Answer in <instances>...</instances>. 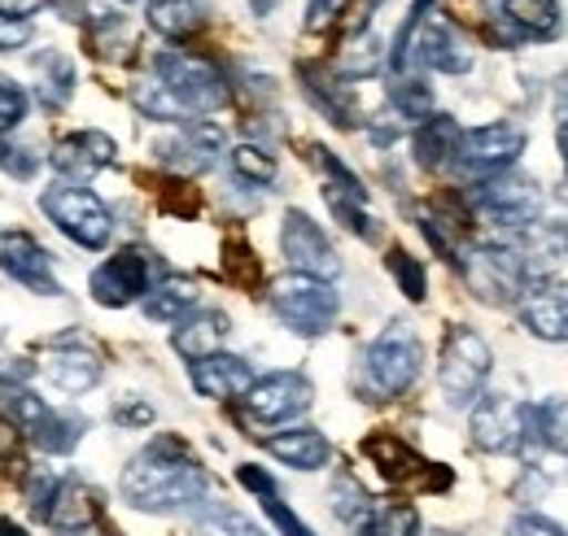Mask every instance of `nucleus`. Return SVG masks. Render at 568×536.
I'll return each instance as SVG.
<instances>
[{
    "label": "nucleus",
    "mask_w": 568,
    "mask_h": 536,
    "mask_svg": "<svg viewBox=\"0 0 568 536\" xmlns=\"http://www.w3.org/2000/svg\"><path fill=\"white\" fill-rule=\"evenodd\" d=\"M468 432H473V445L481 454H525L529 445H538L534 405L516 402V398H498V393L473 402Z\"/></svg>",
    "instance_id": "9"
},
{
    "label": "nucleus",
    "mask_w": 568,
    "mask_h": 536,
    "mask_svg": "<svg viewBox=\"0 0 568 536\" xmlns=\"http://www.w3.org/2000/svg\"><path fill=\"white\" fill-rule=\"evenodd\" d=\"M189 536H267L245 511L227 506V502H202L193 511V524H189Z\"/></svg>",
    "instance_id": "33"
},
{
    "label": "nucleus",
    "mask_w": 568,
    "mask_h": 536,
    "mask_svg": "<svg viewBox=\"0 0 568 536\" xmlns=\"http://www.w3.org/2000/svg\"><path fill=\"white\" fill-rule=\"evenodd\" d=\"M158 202H162L166 214H175V218H193V214L202 209V193H197L184 175H175V179H166V184H162Z\"/></svg>",
    "instance_id": "46"
},
{
    "label": "nucleus",
    "mask_w": 568,
    "mask_h": 536,
    "mask_svg": "<svg viewBox=\"0 0 568 536\" xmlns=\"http://www.w3.org/2000/svg\"><path fill=\"white\" fill-rule=\"evenodd\" d=\"M263 450L293 471H324L333 463V441L320 427H311V423H293L284 432H272L263 441Z\"/></svg>",
    "instance_id": "23"
},
{
    "label": "nucleus",
    "mask_w": 568,
    "mask_h": 536,
    "mask_svg": "<svg viewBox=\"0 0 568 536\" xmlns=\"http://www.w3.org/2000/svg\"><path fill=\"white\" fill-rule=\"evenodd\" d=\"M110 419H114L119 427H128V432H141V427H153L158 410L144 402V398H119L114 410H110Z\"/></svg>",
    "instance_id": "47"
},
{
    "label": "nucleus",
    "mask_w": 568,
    "mask_h": 536,
    "mask_svg": "<svg viewBox=\"0 0 568 536\" xmlns=\"http://www.w3.org/2000/svg\"><path fill=\"white\" fill-rule=\"evenodd\" d=\"M534 436L542 450L551 454H568V398L551 393L534 405Z\"/></svg>",
    "instance_id": "38"
},
{
    "label": "nucleus",
    "mask_w": 568,
    "mask_h": 536,
    "mask_svg": "<svg viewBox=\"0 0 568 536\" xmlns=\"http://www.w3.org/2000/svg\"><path fill=\"white\" fill-rule=\"evenodd\" d=\"M144 22L162 40H189V35L202 31L206 9H202V0H149L144 4Z\"/></svg>",
    "instance_id": "31"
},
{
    "label": "nucleus",
    "mask_w": 568,
    "mask_h": 536,
    "mask_svg": "<svg viewBox=\"0 0 568 536\" xmlns=\"http://www.w3.org/2000/svg\"><path fill=\"white\" fill-rule=\"evenodd\" d=\"M153 74H158L162 87L175 96V105H180V114H184L189 123L211 118L219 110H227V101H232L227 79H223L219 66L206 62V58H189V53H180V49H166V53L153 58Z\"/></svg>",
    "instance_id": "5"
},
{
    "label": "nucleus",
    "mask_w": 568,
    "mask_h": 536,
    "mask_svg": "<svg viewBox=\"0 0 568 536\" xmlns=\"http://www.w3.org/2000/svg\"><path fill=\"white\" fill-rule=\"evenodd\" d=\"M119 4H136V0H119Z\"/></svg>",
    "instance_id": "57"
},
{
    "label": "nucleus",
    "mask_w": 568,
    "mask_h": 536,
    "mask_svg": "<svg viewBox=\"0 0 568 536\" xmlns=\"http://www.w3.org/2000/svg\"><path fill=\"white\" fill-rule=\"evenodd\" d=\"M468 205L477 218L495 223L503 231H529L542 223V188L529 179V175H516V171H503L490 175L481 184L468 188Z\"/></svg>",
    "instance_id": "8"
},
{
    "label": "nucleus",
    "mask_w": 568,
    "mask_h": 536,
    "mask_svg": "<svg viewBox=\"0 0 568 536\" xmlns=\"http://www.w3.org/2000/svg\"><path fill=\"white\" fill-rule=\"evenodd\" d=\"M363 458L381 471L389 484H412V488H420V493H446V488L455 484L450 471L420 458V454H416L403 436H394V432H372V436H363Z\"/></svg>",
    "instance_id": "12"
},
{
    "label": "nucleus",
    "mask_w": 568,
    "mask_h": 536,
    "mask_svg": "<svg viewBox=\"0 0 568 536\" xmlns=\"http://www.w3.org/2000/svg\"><path fill=\"white\" fill-rule=\"evenodd\" d=\"M223 153H227V135H223V127L211 123V118L184 123L171 140L158 144V157H162L175 175H184V179H189V175H206V171H214Z\"/></svg>",
    "instance_id": "17"
},
{
    "label": "nucleus",
    "mask_w": 568,
    "mask_h": 536,
    "mask_svg": "<svg viewBox=\"0 0 568 536\" xmlns=\"http://www.w3.org/2000/svg\"><path fill=\"white\" fill-rule=\"evenodd\" d=\"M346 4H351V0H306V31H311V35L328 31V27L346 13Z\"/></svg>",
    "instance_id": "49"
},
{
    "label": "nucleus",
    "mask_w": 568,
    "mask_h": 536,
    "mask_svg": "<svg viewBox=\"0 0 568 536\" xmlns=\"http://www.w3.org/2000/svg\"><path fill=\"white\" fill-rule=\"evenodd\" d=\"M36 35L31 18H18V13H4L0 9V53H13V49H27Z\"/></svg>",
    "instance_id": "48"
},
{
    "label": "nucleus",
    "mask_w": 568,
    "mask_h": 536,
    "mask_svg": "<svg viewBox=\"0 0 568 536\" xmlns=\"http://www.w3.org/2000/svg\"><path fill=\"white\" fill-rule=\"evenodd\" d=\"M520 323L529 336L551 340V344H568V292L565 288H538L529 284V292L520 297Z\"/></svg>",
    "instance_id": "25"
},
{
    "label": "nucleus",
    "mask_w": 568,
    "mask_h": 536,
    "mask_svg": "<svg viewBox=\"0 0 568 536\" xmlns=\"http://www.w3.org/2000/svg\"><path fill=\"white\" fill-rule=\"evenodd\" d=\"M507 536H568L565 524H556V519H547V515H516L511 524H507Z\"/></svg>",
    "instance_id": "51"
},
{
    "label": "nucleus",
    "mask_w": 568,
    "mask_h": 536,
    "mask_svg": "<svg viewBox=\"0 0 568 536\" xmlns=\"http://www.w3.org/2000/svg\"><path fill=\"white\" fill-rule=\"evenodd\" d=\"M459 140H464V127H459L450 114H433V118H425V123L412 132V153H416V166H425V171L455 166Z\"/></svg>",
    "instance_id": "28"
},
{
    "label": "nucleus",
    "mask_w": 568,
    "mask_h": 536,
    "mask_svg": "<svg viewBox=\"0 0 568 536\" xmlns=\"http://www.w3.org/2000/svg\"><path fill=\"white\" fill-rule=\"evenodd\" d=\"M412 66L437 70V74H468L473 70V44L464 40V31L450 18L428 13L425 22L416 27V35L403 49V62L394 74H407Z\"/></svg>",
    "instance_id": "13"
},
{
    "label": "nucleus",
    "mask_w": 568,
    "mask_h": 536,
    "mask_svg": "<svg viewBox=\"0 0 568 536\" xmlns=\"http://www.w3.org/2000/svg\"><path fill=\"white\" fill-rule=\"evenodd\" d=\"M49 162H53V171H58L62 179L88 184L97 171H110V166L119 162V144H114V135L97 132V127H83V132L62 135V140L53 144Z\"/></svg>",
    "instance_id": "19"
},
{
    "label": "nucleus",
    "mask_w": 568,
    "mask_h": 536,
    "mask_svg": "<svg viewBox=\"0 0 568 536\" xmlns=\"http://www.w3.org/2000/svg\"><path fill=\"white\" fill-rule=\"evenodd\" d=\"M44 375H49L53 389H62V393L79 398V393H92V389L101 384L105 367H101V353H97L83 336H58V340L49 344Z\"/></svg>",
    "instance_id": "18"
},
{
    "label": "nucleus",
    "mask_w": 568,
    "mask_h": 536,
    "mask_svg": "<svg viewBox=\"0 0 568 536\" xmlns=\"http://www.w3.org/2000/svg\"><path fill=\"white\" fill-rule=\"evenodd\" d=\"M281 254L288 270L311 275V279H337L342 275V258L328 240V231L306 214V209H284L281 223Z\"/></svg>",
    "instance_id": "14"
},
{
    "label": "nucleus",
    "mask_w": 568,
    "mask_h": 536,
    "mask_svg": "<svg viewBox=\"0 0 568 536\" xmlns=\"http://www.w3.org/2000/svg\"><path fill=\"white\" fill-rule=\"evenodd\" d=\"M486 4H495V9H498V4H503V0H486Z\"/></svg>",
    "instance_id": "55"
},
{
    "label": "nucleus",
    "mask_w": 568,
    "mask_h": 536,
    "mask_svg": "<svg viewBox=\"0 0 568 536\" xmlns=\"http://www.w3.org/2000/svg\"><path fill=\"white\" fill-rule=\"evenodd\" d=\"M58 488H62V475L49 467H31L22 471V502H27V511H31V519H49V511H53V497H58Z\"/></svg>",
    "instance_id": "42"
},
{
    "label": "nucleus",
    "mask_w": 568,
    "mask_h": 536,
    "mask_svg": "<svg viewBox=\"0 0 568 536\" xmlns=\"http://www.w3.org/2000/svg\"><path fill=\"white\" fill-rule=\"evenodd\" d=\"M372 506H376V502H372V493L358 484L351 471H342V475L333 480V515H337L351 533H355L358 524L372 515Z\"/></svg>",
    "instance_id": "40"
},
{
    "label": "nucleus",
    "mask_w": 568,
    "mask_h": 536,
    "mask_svg": "<svg viewBox=\"0 0 568 536\" xmlns=\"http://www.w3.org/2000/svg\"><path fill=\"white\" fill-rule=\"evenodd\" d=\"M227 162H232V179L245 188H272L281 175L276 157L263 144H236V148H227Z\"/></svg>",
    "instance_id": "36"
},
{
    "label": "nucleus",
    "mask_w": 568,
    "mask_h": 536,
    "mask_svg": "<svg viewBox=\"0 0 568 536\" xmlns=\"http://www.w3.org/2000/svg\"><path fill=\"white\" fill-rule=\"evenodd\" d=\"M297 79H302V96L342 132H355L358 127V110H355V87L346 83V74H333L324 66H311L302 62L297 66Z\"/></svg>",
    "instance_id": "20"
},
{
    "label": "nucleus",
    "mask_w": 568,
    "mask_h": 536,
    "mask_svg": "<svg viewBox=\"0 0 568 536\" xmlns=\"http://www.w3.org/2000/svg\"><path fill=\"white\" fill-rule=\"evenodd\" d=\"M144 319L149 323H180L189 310H197V284L193 279H184V275H162L153 288H149V297L141 301Z\"/></svg>",
    "instance_id": "29"
},
{
    "label": "nucleus",
    "mask_w": 568,
    "mask_h": 536,
    "mask_svg": "<svg viewBox=\"0 0 568 536\" xmlns=\"http://www.w3.org/2000/svg\"><path fill=\"white\" fill-rule=\"evenodd\" d=\"M355 536H420V511L412 502H376Z\"/></svg>",
    "instance_id": "35"
},
{
    "label": "nucleus",
    "mask_w": 568,
    "mask_h": 536,
    "mask_svg": "<svg viewBox=\"0 0 568 536\" xmlns=\"http://www.w3.org/2000/svg\"><path fill=\"white\" fill-rule=\"evenodd\" d=\"M254 367L241 358V353H211L202 362H189V384L197 398H211V402H232V398H245L250 384H254Z\"/></svg>",
    "instance_id": "21"
},
{
    "label": "nucleus",
    "mask_w": 568,
    "mask_h": 536,
    "mask_svg": "<svg viewBox=\"0 0 568 536\" xmlns=\"http://www.w3.org/2000/svg\"><path fill=\"white\" fill-rule=\"evenodd\" d=\"M267 306L293 336L320 340V336L333 332V323L342 315V292L328 279H311V275L288 270V275L267 284Z\"/></svg>",
    "instance_id": "3"
},
{
    "label": "nucleus",
    "mask_w": 568,
    "mask_h": 536,
    "mask_svg": "<svg viewBox=\"0 0 568 536\" xmlns=\"http://www.w3.org/2000/svg\"><path fill=\"white\" fill-rule=\"evenodd\" d=\"M529 135L520 132L516 123H486V127H473L459 140V153H455V171L473 184L490 179V175H503L520 162Z\"/></svg>",
    "instance_id": "11"
},
{
    "label": "nucleus",
    "mask_w": 568,
    "mask_h": 536,
    "mask_svg": "<svg viewBox=\"0 0 568 536\" xmlns=\"http://www.w3.org/2000/svg\"><path fill=\"white\" fill-rule=\"evenodd\" d=\"M433 536H459V533H433Z\"/></svg>",
    "instance_id": "56"
},
{
    "label": "nucleus",
    "mask_w": 568,
    "mask_h": 536,
    "mask_svg": "<svg viewBox=\"0 0 568 536\" xmlns=\"http://www.w3.org/2000/svg\"><path fill=\"white\" fill-rule=\"evenodd\" d=\"M27 114H31V96H27V87L13 83V79H0V135L18 132V127L27 123Z\"/></svg>",
    "instance_id": "45"
},
{
    "label": "nucleus",
    "mask_w": 568,
    "mask_h": 536,
    "mask_svg": "<svg viewBox=\"0 0 568 536\" xmlns=\"http://www.w3.org/2000/svg\"><path fill=\"white\" fill-rule=\"evenodd\" d=\"M211 475L197 463L193 445L175 432H158L119 475V493L144 515H180L206 502Z\"/></svg>",
    "instance_id": "1"
},
{
    "label": "nucleus",
    "mask_w": 568,
    "mask_h": 536,
    "mask_svg": "<svg viewBox=\"0 0 568 536\" xmlns=\"http://www.w3.org/2000/svg\"><path fill=\"white\" fill-rule=\"evenodd\" d=\"M236 484H241V488H250V493L258 497L263 515L272 519V528H276L281 536H315V528H311V524H306V519L284 502L281 488H276V480L258 467V463H241V467H236Z\"/></svg>",
    "instance_id": "26"
},
{
    "label": "nucleus",
    "mask_w": 568,
    "mask_h": 536,
    "mask_svg": "<svg viewBox=\"0 0 568 536\" xmlns=\"http://www.w3.org/2000/svg\"><path fill=\"white\" fill-rule=\"evenodd\" d=\"M22 436H27V432H22L13 419H4V414H0V467L4 471L27 467V463H22Z\"/></svg>",
    "instance_id": "50"
},
{
    "label": "nucleus",
    "mask_w": 568,
    "mask_h": 536,
    "mask_svg": "<svg viewBox=\"0 0 568 536\" xmlns=\"http://www.w3.org/2000/svg\"><path fill=\"white\" fill-rule=\"evenodd\" d=\"M556 144H560V157H565V175H568V118L556 127Z\"/></svg>",
    "instance_id": "53"
},
{
    "label": "nucleus",
    "mask_w": 568,
    "mask_h": 536,
    "mask_svg": "<svg viewBox=\"0 0 568 536\" xmlns=\"http://www.w3.org/2000/svg\"><path fill=\"white\" fill-rule=\"evenodd\" d=\"M425 371V344L407 323H389L358 358V398L363 402H394L403 398Z\"/></svg>",
    "instance_id": "2"
},
{
    "label": "nucleus",
    "mask_w": 568,
    "mask_h": 536,
    "mask_svg": "<svg viewBox=\"0 0 568 536\" xmlns=\"http://www.w3.org/2000/svg\"><path fill=\"white\" fill-rule=\"evenodd\" d=\"M250 4H254V9H258V13H267V9H272V4H276V0H250Z\"/></svg>",
    "instance_id": "54"
},
{
    "label": "nucleus",
    "mask_w": 568,
    "mask_h": 536,
    "mask_svg": "<svg viewBox=\"0 0 568 536\" xmlns=\"http://www.w3.org/2000/svg\"><path fill=\"white\" fill-rule=\"evenodd\" d=\"M31 74H36V96H40V105L44 110H67L74 96V83H79V70L67 53H58V49H40L36 58H31Z\"/></svg>",
    "instance_id": "27"
},
{
    "label": "nucleus",
    "mask_w": 568,
    "mask_h": 536,
    "mask_svg": "<svg viewBox=\"0 0 568 536\" xmlns=\"http://www.w3.org/2000/svg\"><path fill=\"white\" fill-rule=\"evenodd\" d=\"M0 536H31V533H27L22 524H13L9 515H0Z\"/></svg>",
    "instance_id": "52"
},
{
    "label": "nucleus",
    "mask_w": 568,
    "mask_h": 536,
    "mask_svg": "<svg viewBox=\"0 0 568 536\" xmlns=\"http://www.w3.org/2000/svg\"><path fill=\"white\" fill-rule=\"evenodd\" d=\"M498 13L525 35V40H556L565 31V13L556 9V0H503Z\"/></svg>",
    "instance_id": "30"
},
{
    "label": "nucleus",
    "mask_w": 568,
    "mask_h": 536,
    "mask_svg": "<svg viewBox=\"0 0 568 536\" xmlns=\"http://www.w3.org/2000/svg\"><path fill=\"white\" fill-rule=\"evenodd\" d=\"M101 511H105V502L92 484H83L79 475H62V488H58L53 511H49L44 524L58 536H88L101 524Z\"/></svg>",
    "instance_id": "22"
},
{
    "label": "nucleus",
    "mask_w": 568,
    "mask_h": 536,
    "mask_svg": "<svg viewBox=\"0 0 568 536\" xmlns=\"http://www.w3.org/2000/svg\"><path fill=\"white\" fill-rule=\"evenodd\" d=\"M223 275H227V284L254 292L263 284V258L241 236H232V240H223Z\"/></svg>",
    "instance_id": "41"
},
{
    "label": "nucleus",
    "mask_w": 568,
    "mask_h": 536,
    "mask_svg": "<svg viewBox=\"0 0 568 536\" xmlns=\"http://www.w3.org/2000/svg\"><path fill=\"white\" fill-rule=\"evenodd\" d=\"M0 270L36 297H62V284L53 275V254L31 231H0Z\"/></svg>",
    "instance_id": "16"
},
{
    "label": "nucleus",
    "mask_w": 568,
    "mask_h": 536,
    "mask_svg": "<svg viewBox=\"0 0 568 536\" xmlns=\"http://www.w3.org/2000/svg\"><path fill=\"white\" fill-rule=\"evenodd\" d=\"M83 436H88V419L74 414V410H49L44 423L31 432V441H36L49 458H67V454H74Z\"/></svg>",
    "instance_id": "32"
},
{
    "label": "nucleus",
    "mask_w": 568,
    "mask_h": 536,
    "mask_svg": "<svg viewBox=\"0 0 568 536\" xmlns=\"http://www.w3.org/2000/svg\"><path fill=\"white\" fill-rule=\"evenodd\" d=\"M324 202H328V214H333L351 236L367 240V245L381 240V223L372 218L367 197H355V193H346V188H337V184H324Z\"/></svg>",
    "instance_id": "34"
},
{
    "label": "nucleus",
    "mask_w": 568,
    "mask_h": 536,
    "mask_svg": "<svg viewBox=\"0 0 568 536\" xmlns=\"http://www.w3.org/2000/svg\"><path fill=\"white\" fill-rule=\"evenodd\" d=\"M459 270H464L468 288H473V297L486 301V306H520V297L534 284L520 245H498V240L468 249Z\"/></svg>",
    "instance_id": "7"
},
{
    "label": "nucleus",
    "mask_w": 568,
    "mask_h": 536,
    "mask_svg": "<svg viewBox=\"0 0 568 536\" xmlns=\"http://www.w3.org/2000/svg\"><path fill=\"white\" fill-rule=\"evenodd\" d=\"M490 371H495V353L481 340V332L468 328V323H450L446 336H442V353H437L442 398L455 405V410H468V405L481 398Z\"/></svg>",
    "instance_id": "4"
},
{
    "label": "nucleus",
    "mask_w": 568,
    "mask_h": 536,
    "mask_svg": "<svg viewBox=\"0 0 568 536\" xmlns=\"http://www.w3.org/2000/svg\"><path fill=\"white\" fill-rule=\"evenodd\" d=\"M40 209L49 214V223L74 240L79 249L88 254H101L110 240H114V214L110 205L101 202L88 184H71V179H58L53 188L40 193Z\"/></svg>",
    "instance_id": "6"
},
{
    "label": "nucleus",
    "mask_w": 568,
    "mask_h": 536,
    "mask_svg": "<svg viewBox=\"0 0 568 536\" xmlns=\"http://www.w3.org/2000/svg\"><path fill=\"white\" fill-rule=\"evenodd\" d=\"M49 410H53V405L44 402L31 384H9V389H0V414H4V419H13L27 436L44 423V414H49Z\"/></svg>",
    "instance_id": "39"
},
{
    "label": "nucleus",
    "mask_w": 568,
    "mask_h": 536,
    "mask_svg": "<svg viewBox=\"0 0 568 536\" xmlns=\"http://www.w3.org/2000/svg\"><path fill=\"white\" fill-rule=\"evenodd\" d=\"M162 275H166V270L158 267V258H153L149 249L128 245V249L110 254L101 267L88 275V292H92V301L105 306V310H128V306H136V301L149 297V288H153Z\"/></svg>",
    "instance_id": "10"
},
{
    "label": "nucleus",
    "mask_w": 568,
    "mask_h": 536,
    "mask_svg": "<svg viewBox=\"0 0 568 536\" xmlns=\"http://www.w3.org/2000/svg\"><path fill=\"white\" fill-rule=\"evenodd\" d=\"M389 105H394V114L398 118H407V123H425L433 118L437 110V101H433V87H428L425 79H416V74H394V83H389Z\"/></svg>",
    "instance_id": "37"
},
{
    "label": "nucleus",
    "mask_w": 568,
    "mask_h": 536,
    "mask_svg": "<svg viewBox=\"0 0 568 536\" xmlns=\"http://www.w3.org/2000/svg\"><path fill=\"white\" fill-rule=\"evenodd\" d=\"M385 267H389V275H394V284H398V292L407 297V301H425L428 297V270L420 258H412L407 249H389L385 254Z\"/></svg>",
    "instance_id": "43"
},
{
    "label": "nucleus",
    "mask_w": 568,
    "mask_h": 536,
    "mask_svg": "<svg viewBox=\"0 0 568 536\" xmlns=\"http://www.w3.org/2000/svg\"><path fill=\"white\" fill-rule=\"evenodd\" d=\"M227 332H232V319H227L223 310L197 306V310H189V315L175 323V332H171V349H175L184 362H202V358H211V353L223 349Z\"/></svg>",
    "instance_id": "24"
},
{
    "label": "nucleus",
    "mask_w": 568,
    "mask_h": 536,
    "mask_svg": "<svg viewBox=\"0 0 568 536\" xmlns=\"http://www.w3.org/2000/svg\"><path fill=\"white\" fill-rule=\"evenodd\" d=\"M315 402V389L302 371H272V375H258L245 393V410L250 419L276 427V423H293L297 414H306Z\"/></svg>",
    "instance_id": "15"
},
{
    "label": "nucleus",
    "mask_w": 568,
    "mask_h": 536,
    "mask_svg": "<svg viewBox=\"0 0 568 536\" xmlns=\"http://www.w3.org/2000/svg\"><path fill=\"white\" fill-rule=\"evenodd\" d=\"M0 171H4L9 179L27 184V179H36V175H40V153H36V148H27V144H13L9 135H0Z\"/></svg>",
    "instance_id": "44"
}]
</instances>
